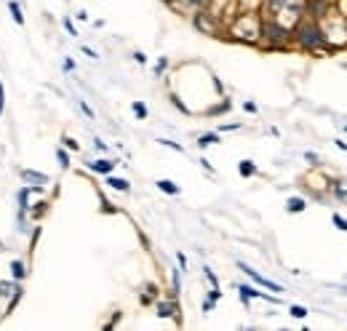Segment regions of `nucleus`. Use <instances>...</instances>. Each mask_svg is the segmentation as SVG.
<instances>
[{
	"instance_id": "15",
	"label": "nucleus",
	"mask_w": 347,
	"mask_h": 331,
	"mask_svg": "<svg viewBox=\"0 0 347 331\" xmlns=\"http://www.w3.org/2000/svg\"><path fill=\"white\" fill-rule=\"evenodd\" d=\"M331 222H334V227H337L339 232H347V219H345L342 214H337V211H334V214H331Z\"/></svg>"
},
{
	"instance_id": "21",
	"label": "nucleus",
	"mask_w": 347,
	"mask_h": 331,
	"mask_svg": "<svg viewBox=\"0 0 347 331\" xmlns=\"http://www.w3.org/2000/svg\"><path fill=\"white\" fill-rule=\"evenodd\" d=\"M161 145H163V147H171V150H176V152H184V147L176 145V142H171V139H161Z\"/></svg>"
},
{
	"instance_id": "37",
	"label": "nucleus",
	"mask_w": 347,
	"mask_h": 331,
	"mask_svg": "<svg viewBox=\"0 0 347 331\" xmlns=\"http://www.w3.org/2000/svg\"><path fill=\"white\" fill-rule=\"evenodd\" d=\"M201 166H203V168H206V171H211V174H214V168H211V163H208V161H206V158H201Z\"/></svg>"
},
{
	"instance_id": "12",
	"label": "nucleus",
	"mask_w": 347,
	"mask_h": 331,
	"mask_svg": "<svg viewBox=\"0 0 347 331\" xmlns=\"http://www.w3.org/2000/svg\"><path fill=\"white\" fill-rule=\"evenodd\" d=\"M211 145H219V134H217V131L203 134L201 139H198V147H201V150H206V147H211Z\"/></svg>"
},
{
	"instance_id": "8",
	"label": "nucleus",
	"mask_w": 347,
	"mask_h": 331,
	"mask_svg": "<svg viewBox=\"0 0 347 331\" xmlns=\"http://www.w3.org/2000/svg\"><path fill=\"white\" fill-rule=\"evenodd\" d=\"M155 310H158V318H174L176 315V305H174V302H158Z\"/></svg>"
},
{
	"instance_id": "20",
	"label": "nucleus",
	"mask_w": 347,
	"mask_h": 331,
	"mask_svg": "<svg viewBox=\"0 0 347 331\" xmlns=\"http://www.w3.org/2000/svg\"><path fill=\"white\" fill-rule=\"evenodd\" d=\"M61 142H64V147H67V150H81V145H78V142L75 139H72V136H64V139H61Z\"/></svg>"
},
{
	"instance_id": "6",
	"label": "nucleus",
	"mask_w": 347,
	"mask_h": 331,
	"mask_svg": "<svg viewBox=\"0 0 347 331\" xmlns=\"http://www.w3.org/2000/svg\"><path fill=\"white\" fill-rule=\"evenodd\" d=\"M305 208H307V201H305V198H299V195H294V198H288V201H286V211H288V214H302Z\"/></svg>"
},
{
	"instance_id": "28",
	"label": "nucleus",
	"mask_w": 347,
	"mask_h": 331,
	"mask_svg": "<svg viewBox=\"0 0 347 331\" xmlns=\"http://www.w3.org/2000/svg\"><path fill=\"white\" fill-rule=\"evenodd\" d=\"M3 107H5V88H3V83H0V115H3Z\"/></svg>"
},
{
	"instance_id": "2",
	"label": "nucleus",
	"mask_w": 347,
	"mask_h": 331,
	"mask_svg": "<svg viewBox=\"0 0 347 331\" xmlns=\"http://www.w3.org/2000/svg\"><path fill=\"white\" fill-rule=\"evenodd\" d=\"M238 270H243V272H246V275L251 278L254 283H259V286H265V289H270V291H278V294L283 291V286H281V283H272V281H267V278H262L257 270H251V267H248V265H243V262H238Z\"/></svg>"
},
{
	"instance_id": "14",
	"label": "nucleus",
	"mask_w": 347,
	"mask_h": 331,
	"mask_svg": "<svg viewBox=\"0 0 347 331\" xmlns=\"http://www.w3.org/2000/svg\"><path fill=\"white\" fill-rule=\"evenodd\" d=\"M11 270H14V278H16V281H21V278L27 275L24 262H21V259H14V262H11Z\"/></svg>"
},
{
	"instance_id": "22",
	"label": "nucleus",
	"mask_w": 347,
	"mask_h": 331,
	"mask_svg": "<svg viewBox=\"0 0 347 331\" xmlns=\"http://www.w3.org/2000/svg\"><path fill=\"white\" fill-rule=\"evenodd\" d=\"M171 102H174V107H179L182 112H190V107H184V102H182V99H179V96H176V94H171Z\"/></svg>"
},
{
	"instance_id": "39",
	"label": "nucleus",
	"mask_w": 347,
	"mask_h": 331,
	"mask_svg": "<svg viewBox=\"0 0 347 331\" xmlns=\"http://www.w3.org/2000/svg\"><path fill=\"white\" fill-rule=\"evenodd\" d=\"M334 145H337V147H339V150H345V152H347V142H342V139H337V142H334Z\"/></svg>"
},
{
	"instance_id": "3",
	"label": "nucleus",
	"mask_w": 347,
	"mask_h": 331,
	"mask_svg": "<svg viewBox=\"0 0 347 331\" xmlns=\"http://www.w3.org/2000/svg\"><path fill=\"white\" fill-rule=\"evenodd\" d=\"M238 294H241L243 305H248V299H267V302H275V305H278V296H267V294H262V291H257L254 286H246V283L238 286Z\"/></svg>"
},
{
	"instance_id": "17",
	"label": "nucleus",
	"mask_w": 347,
	"mask_h": 331,
	"mask_svg": "<svg viewBox=\"0 0 347 331\" xmlns=\"http://www.w3.org/2000/svg\"><path fill=\"white\" fill-rule=\"evenodd\" d=\"M131 110H134V115L139 118V121H144V118H147V107H144V102H134V104H131Z\"/></svg>"
},
{
	"instance_id": "19",
	"label": "nucleus",
	"mask_w": 347,
	"mask_h": 331,
	"mask_svg": "<svg viewBox=\"0 0 347 331\" xmlns=\"http://www.w3.org/2000/svg\"><path fill=\"white\" fill-rule=\"evenodd\" d=\"M203 275L208 278V283H211L214 289H219V281H217V275H214V272H211V267H203Z\"/></svg>"
},
{
	"instance_id": "25",
	"label": "nucleus",
	"mask_w": 347,
	"mask_h": 331,
	"mask_svg": "<svg viewBox=\"0 0 347 331\" xmlns=\"http://www.w3.org/2000/svg\"><path fill=\"white\" fill-rule=\"evenodd\" d=\"M166 67H168V59H161L155 64V75H163V70H166Z\"/></svg>"
},
{
	"instance_id": "11",
	"label": "nucleus",
	"mask_w": 347,
	"mask_h": 331,
	"mask_svg": "<svg viewBox=\"0 0 347 331\" xmlns=\"http://www.w3.org/2000/svg\"><path fill=\"white\" fill-rule=\"evenodd\" d=\"M21 179H24V182H41V185H45V182H48V176L41 174V171H30V168H24V171H21Z\"/></svg>"
},
{
	"instance_id": "26",
	"label": "nucleus",
	"mask_w": 347,
	"mask_h": 331,
	"mask_svg": "<svg viewBox=\"0 0 347 331\" xmlns=\"http://www.w3.org/2000/svg\"><path fill=\"white\" fill-rule=\"evenodd\" d=\"M134 62H136V64H147V56L142 54V51H136V54H134Z\"/></svg>"
},
{
	"instance_id": "31",
	"label": "nucleus",
	"mask_w": 347,
	"mask_h": 331,
	"mask_svg": "<svg viewBox=\"0 0 347 331\" xmlns=\"http://www.w3.org/2000/svg\"><path fill=\"white\" fill-rule=\"evenodd\" d=\"M241 128V123H227V125H222V131H238Z\"/></svg>"
},
{
	"instance_id": "29",
	"label": "nucleus",
	"mask_w": 347,
	"mask_h": 331,
	"mask_svg": "<svg viewBox=\"0 0 347 331\" xmlns=\"http://www.w3.org/2000/svg\"><path fill=\"white\" fill-rule=\"evenodd\" d=\"M214 305H217L214 299H206V302H203V312H211V310H214Z\"/></svg>"
},
{
	"instance_id": "27",
	"label": "nucleus",
	"mask_w": 347,
	"mask_h": 331,
	"mask_svg": "<svg viewBox=\"0 0 347 331\" xmlns=\"http://www.w3.org/2000/svg\"><path fill=\"white\" fill-rule=\"evenodd\" d=\"M64 30L70 32V35H78V30H75V24H72L70 19H64Z\"/></svg>"
},
{
	"instance_id": "7",
	"label": "nucleus",
	"mask_w": 347,
	"mask_h": 331,
	"mask_svg": "<svg viewBox=\"0 0 347 331\" xmlns=\"http://www.w3.org/2000/svg\"><path fill=\"white\" fill-rule=\"evenodd\" d=\"M107 185H110L112 190H118V192H128L131 190L128 179H121V176H112V174H107Z\"/></svg>"
},
{
	"instance_id": "4",
	"label": "nucleus",
	"mask_w": 347,
	"mask_h": 331,
	"mask_svg": "<svg viewBox=\"0 0 347 331\" xmlns=\"http://www.w3.org/2000/svg\"><path fill=\"white\" fill-rule=\"evenodd\" d=\"M265 35L270 38V41H275V43H283V41H288V32L283 30V27H278V24H265Z\"/></svg>"
},
{
	"instance_id": "5",
	"label": "nucleus",
	"mask_w": 347,
	"mask_h": 331,
	"mask_svg": "<svg viewBox=\"0 0 347 331\" xmlns=\"http://www.w3.org/2000/svg\"><path fill=\"white\" fill-rule=\"evenodd\" d=\"M88 168L94 171V174H112V168H115V163L112 161H107V158H99V161H91L88 163Z\"/></svg>"
},
{
	"instance_id": "1",
	"label": "nucleus",
	"mask_w": 347,
	"mask_h": 331,
	"mask_svg": "<svg viewBox=\"0 0 347 331\" xmlns=\"http://www.w3.org/2000/svg\"><path fill=\"white\" fill-rule=\"evenodd\" d=\"M294 41L307 51H315V48H323V45H326V35L318 30V24L305 21V24H299L297 30H294Z\"/></svg>"
},
{
	"instance_id": "16",
	"label": "nucleus",
	"mask_w": 347,
	"mask_h": 331,
	"mask_svg": "<svg viewBox=\"0 0 347 331\" xmlns=\"http://www.w3.org/2000/svg\"><path fill=\"white\" fill-rule=\"evenodd\" d=\"M288 312H291V318H299V321H302V318H307V307H302V305H291L288 307Z\"/></svg>"
},
{
	"instance_id": "34",
	"label": "nucleus",
	"mask_w": 347,
	"mask_h": 331,
	"mask_svg": "<svg viewBox=\"0 0 347 331\" xmlns=\"http://www.w3.org/2000/svg\"><path fill=\"white\" fill-rule=\"evenodd\" d=\"M83 54L91 56V59H96V51H94V48H88V45H83Z\"/></svg>"
},
{
	"instance_id": "33",
	"label": "nucleus",
	"mask_w": 347,
	"mask_h": 331,
	"mask_svg": "<svg viewBox=\"0 0 347 331\" xmlns=\"http://www.w3.org/2000/svg\"><path fill=\"white\" fill-rule=\"evenodd\" d=\"M81 110H83V112H86V115H88V118H94V110H91V107L86 104V102H81Z\"/></svg>"
},
{
	"instance_id": "9",
	"label": "nucleus",
	"mask_w": 347,
	"mask_h": 331,
	"mask_svg": "<svg viewBox=\"0 0 347 331\" xmlns=\"http://www.w3.org/2000/svg\"><path fill=\"white\" fill-rule=\"evenodd\" d=\"M8 11H11V16H14V21L19 27H24V14H21V5H19V0H8Z\"/></svg>"
},
{
	"instance_id": "38",
	"label": "nucleus",
	"mask_w": 347,
	"mask_h": 331,
	"mask_svg": "<svg viewBox=\"0 0 347 331\" xmlns=\"http://www.w3.org/2000/svg\"><path fill=\"white\" fill-rule=\"evenodd\" d=\"M72 70H75V64H72V62L67 59V62H64V72H72Z\"/></svg>"
},
{
	"instance_id": "40",
	"label": "nucleus",
	"mask_w": 347,
	"mask_h": 331,
	"mask_svg": "<svg viewBox=\"0 0 347 331\" xmlns=\"http://www.w3.org/2000/svg\"><path fill=\"white\" fill-rule=\"evenodd\" d=\"M0 251H3V241H0Z\"/></svg>"
},
{
	"instance_id": "18",
	"label": "nucleus",
	"mask_w": 347,
	"mask_h": 331,
	"mask_svg": "<svg viewBox=\"0 0 347 331\" xmlns=\"http://www.w3.org/2000/svg\"><path fill=\"white\" fill-rule=\"evenodd\" d=\"M56 158H59L61 168H70V155H67V150H61V147H59V150H56Z\"/></svg>"
},
{
	"instance_id": "32",
	"label": "nucleus",
	"mask_w": 347,
	"mask_h": 331,
	"mask_svg": "<svg viewBox=\"0 0 347 331\" xmlns=\"http://www.w3.org/2000/svg\"><path fill=\"white\" fill-rule=\"evenodd\" d=\"M94 147H96V150H99V152H107V145H104V142H102V139H96V142H94Z\"/></svg>"
},
{
	"instance_id": "23",
	"label": "nucleus",
	"mask_w": 347,
	"mask_h": 331,
	"mask_svg": "<svg viewBox=\"0 0 347 331\" xmlns=\"http://www.w3.org/2000/svg\"><path fill=\"white\" fill-rule=\"evenodd\" d=\"M16 286H11V283H3L0 281V296H11V291H14Z\"/></svg>"
},
{
	"instance_id": "35",
	"label": "nucleus",
	"mask_w": 347,
	"mask_h": 331,
	"mask_svg": "<svg viewBox=\"0 0 347 331\" xmlns=\"http://www.w3.org/2000/svg\"><path fill=\"white\" fill-rule=\"evenodd\" d=\"M147 294H150V296L158 294V286H155V283H147Z\"/></svg>"
},
{
	"instance_id": "30",
	"label": "nucleus",
	"mask_w": 347,
	"mask_h": 331,
	"mask_svg": "<svg viewBox=\"0 0 347 331\" xmlns=\"http://www.w3.org/2000/svg\"><path fill=\"white\" fill-rule=\"evenodd\" d=\"M243 110H246V112H257V104H254V102H243Z\"/></svg>"
},
{
	"instance_id": "36",
	"label": "nucleus",
	"mask_w": 347,
	"mask_h": 331,
	"mask_svg": "<svg viewBox=\"0 0 347 331\" xmlns=\"http://www.w3.org/2000/svg\"><path fill=\"white\" fill-rule=\"evenodd\" d=\"M305 158H307L310 163H315V166H318V155H315V152H305Z\"/></svg>"
},
{
	"instance_id": "10",
	"label": "nucleus",
	"mask_w": 347,
	"mask_h": 331,
	"mask_svg": "<svg viewBox=\"0 0 347 331\" xmlns=\"http://www.w3.org/2000/svg\"><path fill=\"white\" fill-rule=\"evenodd\" d=\"M155 185H158V190L166 192V195H179V187H176L171 179H158Z\"/></svg>"
},
{
	"instance_id": "13",
	"label": "nucleus",
	"mask_w": 347,
	"mask_h": 331,
	"mask_svg": "<svg viewBox=\"0 0 347 331\" xmlns=\"http://www.w3.org/2000/svg\"><path fill=\"white\" fill-rule=\"evenodd\" d=\"M238 174L246 176V179H248V176H254V174H257V166H254V161H241V163H238Z\"/></svg>"
},
{
	"instance_id": "24",
	"label": "nucleus",
	"mask_w": 347,
	"mask_h": 331,
	"mask_svg": "<svg viewBox=\"0 0 347 331\" xmlns=\"http://www.w3.org/2000/svg\"><path fill=\"white\" fill-rule=\"evenodd\" d=\"M176 262H179V270L184 272V270H187V256L182 254V251H179V254H176Z\"/></svg>"
}]
</instances>
